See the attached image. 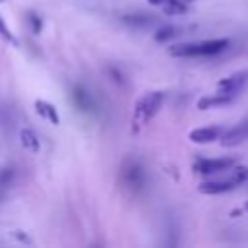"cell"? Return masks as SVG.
Instances as JSON below:
<instances>
[{"label": "cell", "instance_id": "cell-1", "mask_svg": "<svg viewBox=\"0 0 248 248\" xmlns=\"http://www.w3.org/2000/svg\"><path fill=\"white\" fill-rule=\"evenodd\" d=\"M229 39H211V41H202V43H180L169 48L170 56L178 58H192V56H213L223 52L229 46Z\"/></svg>", "mask_w": 248, "mask_h": 248}, {"label": "cell", "instance_id": "cell-2", "mask_svg": "<svg viewBox=\"0 0 248 248\" xmlns=\"http://www.w3.org/2000/svg\"><path fill=\"white\" fill-rule=\"evenodd\" d=\"M161 105H163V93L161 91H151V93H145L143 97H140L136 101L134 114H132V130L138 132L141 126H145L157 114Z\"/></svg>", "mask_w": 248, "mask_h": 248}, {"label": "cell", "instance_id": "cell-3", "mask_svg": "<svg viewBox=\"0 0 248 248\" xmlns=\"http://www.w3.org/2000/svg\"><path fill=\"white\" fill-rule=\"evenodd\" d=\"M244 180H248V169L240 167V169L234 170V174L231 178H225V180H205V182H202L198 186V190L202 194H225V192L234 190Z\"/></svg>", "mask_w": 248, "mask_h": 248}, {"label": "cell", "instance_id": "cell-4", "mask_svg": "<svg viewBox=\"0 0 248 248\" xmlns=\"http://www.w3.org/2000/svg\"><path fill=\"white\" fill-rule=\"evenodd\" d=\"M234 159L232 157H223V159H198L194 161L192 169L198 174H215L221 170H229L231 167H234Z\"/></svg>", "mask_w": 248, "mask_h": 248}, {"label": "cell", "instance_id": "cell-5", "mask_svg": "<svg viewBox=\"0 0 248 248\" xmlns=\"http://www.w3.org/2000/svg\"><path fill=\"white\" fill-rule=\"evenodd\" d=\"M122 178H124V184L132 190H140L143 186V169L140 163L136 161H128L122 169Z\"/></svg>", "mask_w": 248, "mask_h": 248}, {"label": "cell", "instance_id": "cell-6", "mask_svg": "<svg viewBox=\"0 0 248 248\" xmlns=\"http://www.w3.org/2000/svg\"><path fill=\"white\" fill-rule=\"evenodd\" d=\"M246 81H248V70H244V72H236V74H232V76H229V78L219 79V81H217V91L236 95V93L244 87Z\"/></svg>", "mask_w": 248, "mask_h": 248}, {"label": "cell", "instance_id": "cell-7", "mask_svg": "<svg viewBox=\"0 0 248 248\" xmlns=\"http://www.w3.org/2000/svg\"><path fill=\"white\" fill-rule=\"evenodd\" d=\"M223 128L219 126H205V128H196L188 134V140L192 143H211L223 136Z\"/></svg>", "mask_w": 248, "mask_h": 248}, {"label": "cell", "instance_id": "cell-8", "mask_svg": "<svg viewBox=\"0 0 248 248\" xmlns=\"http://www.w3.org/2000/svg\"><path fill=\"white\" fill-rule=\"evenodd\" d=\"M244 140H248V120L238 124V126H234V128H231V130H227V132H223L221 145L223 147H234V145L242 143Z\"/></svg>", "mask_w": 248, "mask_h": 248}, {"label": "cell", "instance_id": "cell-9", "mask_svg": "<svg viewBox=\"0 0 248 248\" xmlns=\"http://www.w3.org/2000/svg\"><path fill=\"white\" fill-rule=\"evenodd\" d=\"M236 95H231V93H221L217 91L215 95H207V97H202L198 101V108L200 110H207V108H215V107H225L229 103L234 101Z\"/></svg>", "mask_w": 248, "mask_h": 248}, {"label": "cell", "instance_id": "cell-10", "mask_svg": "<svg viewBox=\"0 0 248 248\" xmlns=\"http://www.w3.org/2000/svg\"><path fill=\"white\" fill-rule=\"evenodd\" d=\"M35 112H37L41 118L48 120L50 124H58V122H60V118H58V112H56L54 105H52V103H48V101L37 99V101H35Z\"/></svg>", "mask_w": 248, "mask_h": 248}, {"label": "cell", "instance_id": "cell-11", "mask_svg": "<svg viewBox=\"0 0 248 248\" xmlns=\"http://www.w3.org/2000/svg\"><path fill=\"white\" fill-rule=\"evenodd\" d=\"M19 141H21V145H23L27 151L37 153V151L41 149V140H39V136H37L31 128H23V130L19 132Z\"/></svg>", "mask_w": 248, "mask_h": 248}, {"label": "cell", "instance_id": "cell-12", "mask_svg": "<svg viewBox=\"0 0 248 248\" xmlns=\"http://www.w3.org/2000/svg\"><path fill=\"white\" fill-rule=\"evenodd\" d=\"M161 8L167 16H180V14H186V10H188L184 0H167Z\"/></svg>", "mask_w": 248, "mask_h": 248}, {"label": "cell", "instance_id": "cell-13", "mask_svg": "<svg viewBox=\"0 0 248 248\" xmlns=\"http://www.w3.org/2000/svg\"><path fill=\"white\" fill-rule=\"evenodd\" d=\"M72 95H74V101H76L78 108H81V110H89L91 108V95L87 91H83L81 87H76Z\"/></svg>", "mask_w": 248, "mask_h": 248}, {"label": "cell", "instance_id": "cell-14", "mask_svg": "<svg viewBox=\"0 0 248 248\" xmlns=\"http://www.w3.org/2000/svg\"><path fill=\"white\" fill-rule=\"evenodd\" d=\"M122 21L128 23V25H132V27H140V25L151 23V17L145 16V14H128V16L122 17Z\"/></svg>", "mask_w": 248, "mask_h": 248}, {"label": "cell", "instance_id": "cell-15", "mask_svg": "<svg viewBox=\"0 0 248 248\" xmlns=\"http://www.w3.org/2000/svg\"><path fill=\"white\" fill-rule=\"evenodd\" d=\"M174 35H176V27H172V25H163V27H159V29L155 31V41H157V43H167V41H170Z\"/></svg>", "mask_w": 248, "mask_h": 248}, {"label": "cell", "instance_id": "cell-16", "mask_svg": "<svg viewBox=\"0 0 248 248\" xmlns=\"http://www.w3.org/2000/svg\"><path fill=\"white\" fill-rule=\"evenodd\" d=\"M0 37L4 39V41H8V43H12V45H16L17 41H16V37L12 35V31H10V27L6 25V21L0 17Z\"/></svg>", "mask_w": 248, "mask_h": 248}, {"label": "cell", "instance_id": "cell-17", "mask_svg": "<svg viewBox=\"0 0 248 248\" xmlns=\"http://www.w3.org/2000/svg\"><path fill=\"white\" fill-rule=\"evenodd\" d=\"M27 19H29L31 31H33L35 35H39V33H41V27H43V19H41L37 14H29V16H27Z\"/></svg>", "mask_w": 248, "mask_h": 248}, {"label": "cell", "instance_id": "cell-18", "mask_svg": "<svg viewBox=\"0 0 248 248\" xmlns=\"http://www.w3.org/2000/svg\"><path fill=\"white\" fill-rule=\"evenodd\" d=\"M12 178H14V169L6 167V169H2V170H0V186H6Z\"/></svg>", "mask_w": 248, "mask_h": 248}, {"label": "cell", "instance_id": "cell-19", "mask_svg": "<svg viewBox=\"0 0 248 248\" xmlns=\"http://www.w3.org/2000/svg\"><path fill=\"white\" fill-rule=\"evenodd\" d=\"M147 2H149V4H153V6H163L167 0H147Z\"/></svg>", "mask_w": 248, "mask_h": 248}, {"label": "cell", "instance_id": "cell-20", "mask_svg": "<svg viewBox=\"0 0 248 248\" xmlns=\"http://www.w3.org/2000/svg\"><path fill=\"white\" fill-rule=\"evenodd\" d=\"M244 211H248V202H246V203H244Z\"/></svg>", "mask_w": 248, "mask_h": 248}, {"label": "cell", "instance_id": "cell-21", "mask_svg": "<svg viewBox=\"0 0 248 248\" xmlns=\"http://www.w3.org/2000/svg\"><path fill=\"white\" fill-rule=\"evenodd\" d=\"M186 2H194V0H186Z\"/></svg>", "mask_w": 248, "mask_h": 248}, {"label": "cell", "instance_id": "cell-22", "mask_svg": "<svg viewBox=\"0 0 248 248\" xmlns=\"http://www.w3.org/2000/svg\"><path fill=\"white\" fill-rule=\"evenodd\" d=\"M0 2H2V0H0Z\"/></svg>", "mask_w": 248, "mask_h": 248}]
</instances>
